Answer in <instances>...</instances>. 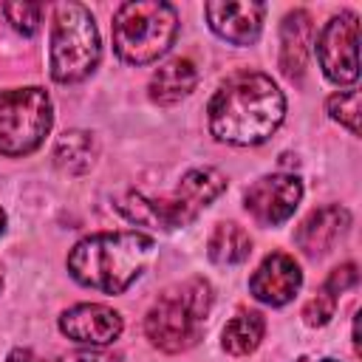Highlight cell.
Instances as JSON below:
<instances>
[{
    "mask_svg": "<svg viewBox=\"0 0 362 362\" xmlns=\"http://www.w3.org/2000/svg\"><path fill=\"white\" fill-rule=\"evenodd\" d=\"M351 229V212L339 204H325L314 212H308L300 226L294 229V243L308 257L328 255Z\"/></svg>",
    "mask_w": 362,
    "mask_h": 362,
    "instance_id": "cell-13",
    "label": "cell"
},
{
    "mask_svg": "<svg viewBox=\"0 0 362 362\" xmlns=\"http://www.w3.org/2000/svg\"><path fill=\"white\" fill-rule=\"evenodd\" d=\"M178 37V11L164 0H130L113 14V51L127 65H150Z\"/></svg>",
    "mask_w": 362,
    "mask_h": 362,
    "instance_id": "cell-5",
    "label": "cell"
},
{
    "mask_svg": "<svg viewBox=\"0 0 362 362\" xmlns=\"http://www.w3.org/2000/svg\"><path fill=\"white\" fill-rule=\"evenodd\" d=\"M303 201V181L291 173H272L260 175L243 192V209L260 226H280L286 223Z\"/></svg>",
    "mask_w": 362,
    "mask_h": 362,
    "instance_id": "cell-9",
    "label": "cell"
},
{
    "mask_svg": "<svg viewBox=\"0 0 362 362\" xmlns=\"http://www.w3.org/2000/svg\"><path fill=\"white\" fill-rule=\"evenodd\" d=\"M266 334V320L260 311H238L221 331V348L232 356H249Z\"/></svg>",
    "mask_w": 362,
    "mask_h": 362,
    "instance_id": "cell-18",
    "label": "cell"
},
{
    "mask_svg": "<svg viewBox=\"0 0 362 362\" xmlns=\"http://www.w3.org/2000/svg\"><path fill=\"white\" fill-rule=\"evenodd\" d=\"M195 85H198L195 62L187 57H175V59H167L164 65H158L153 71L147 93L156 105H175L184 96H189L195 90Z\"/></svg>",
    "mask_w": 362,
    "mask_h": 362,
    "instance_id": "cell-15",
    "label": "cell"
},
{
    "mask_svg": "<svg viewBox=\"0 0 362 362\" xmlns=\"http://www.w3.org/2000/svg\"><path fill=\"white\" fill-rule=\"evenodd\" d=\"M209 133L235 147H255L272 139L286 119V96L269 74L238 71L206 105Z\"/></svg>",
    "mask_w": 362,
    "mask_h": 362,
    "instance_id": "cell-1",
    "label": "cell"
},
{
    "mask_svg": "<svg viewBox=\"0 0 362 362\" xmlns=\"http://www.w3.org/2000/svg\"><path fill=\"white\" fill-rule=\"evenodd\" d=\"M54 124V105L45 88L0 90V156L23 158L34 153Z\"/></svg>",
    "mask_w": 362,
    "mask_h": 362,
    "instance_id": "cell-7",
    "label": "cell"
},
{
    "mask_svg": "<svg viewBox=\"0 0 362 362\" xmlns=\"http://www.w3.org/2000/svg\"><path fill=\"white\" fill-rule=\"evenodd\" d=\"M122 328V314L105 303H79L59 314V331L79 345H110L113 339H119Z\"/></svg>",
    "mask_w": 362,
    "mask_h": 362,
    "instance_id": "cell-10",
    "label": "cell"
},
{
    "mask_svg": "<svg viewBox=\"0 0 362 362\" xmlns=\"http://www.w3.org/2000/svg\"><path fill=\"white\" fill-rule=\"evenodd\" d=\"M322 362H339V359H322Z\"/></svg>",
    "mask_w": 362,
    "mask_h": 362,
    "instance_id": "cell-28",
    "label": "cell"
},
{
    "mask_svg": "<svg viewBox=\"0 0 362 362\" xmlns=\"http://www.w3.org/2000/svg\"><path fill=\"white\" fill-rule=\"evenodd\" d=\"M51 158L68 175L88 173L93 167V161H96V139H93V133H88V130H65L62 136H57Z\"/></svg>",
    "mask_w": 362,
    "mask_h": 362,
    "instance_id": "cell-16",
    "label": "cell"
},
{
    "mask_svg": "<svg viewBox=\"0 0 362 362\" xmlns=\"http://www.w3.org/2000/svg\"><path fill=\"white\" fill-rule=\"evenodd\" d=\"M6 232V212H3V206H0V235Z\"/></svg>",
    "mask_w": 362,
    "mask_h": 362,
    "instance_id": "cell-25",
    "label": "cell"
},
{
    "mask_svg": "<svg viewBox=\"0 0 362 362\" xmlns=\"http://www.w3.org/2000/svg\"><path fill=\"white\" fill-rule=\"evenodd\" d=\"M3 14L11 23V28L23 37L37 34L42 23V6L40 3H3Z\"/></svg>",
    "mask_w": 362,
    "mask_h": 362,
    "instance_id": "cell-20",
    "label": "cell"
},
{
    "mask_svg": "<svg viewBox=\"0 0 362 362\" xmlns=\"http://www.w3.org/2000/svg\"><path fill=\"white\" fill-rule=\"evenodd\" d=\"M204 17L209 28L232 42V45H252L263 31L266 6L263 3H235V0H209L204 3Z\"/></svg>",
    "mask_w": 362,
    "mask_h": 362,
    "instance_id": "cell-12",
    "label": "cell"
},
{
    "mask_svg": "<svg viewBox=\"0 0 362 362\" xmlns=\"http://www.w3.org/2000/svg\"><path fill=\"white\" fill-rule=\"evenodd\" d=\"M303 286L300 263L286 252H272L260 260V266L249 277V291L257 303L280 308L294 300V294Z\"/></svg>",
    "mask_w": 362,
    "mask_h": 362,
    "instance_id": "cell-11",
    "label": "cell"
},
{
    "mask_svg": "<svg viewBox=\"0 0 362 362\" xmlns=\"http://www.w3.org/2000/svg\"><path fill=\"white\" fill-rule=\"evenodd\" d=\"M223 192H226V175L221 170L192 167L178 178V184L170 195L150 198V195L133 189L116 201V209L133 223L173 232V229L192 223Z\"/></svg>",
    "mask_w": 362,
    "mask_h": 362,
    "instance_id": "cell-3",
    "label": "cell"
},
{
    "mask_svg": "<svg viewBox=\"0 0 362 362\" xmlns=\"http://www.w3.org/2000/svg\"><path fill=\"white\" fill-rule=\"evenodd\" d=\"M6 362H45V359H40L31 348H14L11 354H8V359Z\"/></svg>",
    "mask_w": 362,
    "mask_h": 362,
    "instance_id": "cell-24",
    "label": "cell"
},
{
    "mask_svg": "<svg viewBox=\"0 0 362 362\" xmlns=\"http://www.w3.org/2000/svg\"><path fill=\"white\" fill-rule=\"evenodd\" d=\"M334 311H337V294H331L325 286H320V291L303 305V320L311 328H322L331 322Z\"/></svg>",
    "mask_w": 362,
    "mask_h": 362,
    "instance_id": "cell-21",
    "label": "cell"
},
{
    "mask_svg": "<svg viewBox=\"0 0 362 362\" xmlns=\"http://www.w3.org/2000/svg\"><path fill=\"white\" fill-rule=\"evenodd\" d=\"M294 362H308V359H305V356H300V359H294Z\"/></svg>",
    "mask_w": 362,
    "mask_h": 362,
    "instance_id": "cell-27",
    "label": "cell"
},
{
    "mask_svg": "<svg viewBox=\"0 0 362 362\" xmlns=\"http://www.w3.org/2000/svg\"><path fill=\"white\" fill-rule=\"evenodd\" d=\"M317 59L334 85H354L359 79V17L354 11L334 14L317 34Z\"/></svg>",
    "mask_w": 362,
    "mask_h": 362,
    "instance_id": "cell-8",
    "label": "cell"
},
{
    "mask_svg": "<svg viewBox=\"0 0 362 362\" xmlns=\"http://www.w3.org/2000/svg\"><path fill=\"white\" fill-rule=\"evenodd\" d=\"M0 288H3V266H0Z\"/></svg>",
    "mask_w": 362,
    "mask_h": 362,
    "instance_id": "cell-26",
    "label": "cell"
},
{
    "mask_svg": "<svg viewBox=\"0 0 362 362\" xmlns=\"http://www.w3.org/2000/svg\"><path fill=\"white\" fill-rule=\"evenodd\" d=\"M206 255L218 266H238L252 255V238L240 223L221 221V223H215V229L206 240Z\"/></svg>",
    "mask_w": 362,
    "mask_h": 362,
    "instance_id": "cell-17",
    "label": "cell"
},
{
    "mask_svg": "<svg viewBox=\"0 0 362 362\" xmlns=\"http://www.w3.org/2000/svg\"><path fill=\"white\" fill-rule=\"evenodd\" d=\"M99 59H102V42L90 8L82 3L54 6L51 51H48L51 79L59 85L82 82L96 71Z\"/></svg>",
    "mask_w": 362,
    "mask_h": 362,
    "instance_id": "cell-6",
    "label": "cell"
},
{
    "mask_svg": "<svg viewBox=\"0 0 362 362\" xmlns=\"http://www.w3.org/2000/svg\"><path fill=\"white\" fill-rule=\"evenodd\" d=\"M57 362H122V354H116V351H102V348H88V351L62 354Z\"/></svg>",
    "mask_w": 362,
    "mask_h": 362,
    "instance_id": "cell-23",
    "label": "cell"
},
{
    "mask_svg": "<svg viewBox=\"0 0 362 362\" xmlns=\"http://www.w3.org/2000/svg\"><path fill=\"white\" fill-rule=\"evenodd\" d=\"M325 110L334 122L351 130V136H359V90H339L328 96Z\"/></svg>",
    "mask_w": 362,
    "mask_h": 362,
    "instance_id": "cell-19",
    "label": "cell"
},
{
    "mask_svg": "<svg viewBox=\"0 0 362 362\" xmlns=\"http://www.w3.org/2000/svg\"><path fill=\"white\" fill-rule=\"evenodd\" d=\"M153 255L156 240L144 232H99L68 252V272L85 288L122 294L141 277Z\"/></svg>",
    "mask_w": 362,
    "mask_h": 362,
    "instance_id": "cell-2",
    "label": "cell"
},
{
    "mask_svg": "<svg viewBox=\"0 0 362 362\" xmlns=\"http://www.w3.org/2000/svg\"><path fill=\"white\" fill-rule=\"evenodd\" d=\"M215 294L209 280L189 277L164 288L144 314V337L164 354H181L201 342Z\"/></svg>",
    "mask_w": 362,
    "mask_h": 362,
    "instance_id": "cell-4",
    "label": "cell"
},
{
    "mask_svg": "<svg viewBox=\"0 0 362 362\" xmlns=\"http://www.w3.org/2000/svg\"><path fill=\"white\" fill-rule=\"evenodd\" d=\"M311 14L305 8H294L280 23V71L288 79H300L308 62V45H311Z\"/></svg>",
    "mask_w": 362,
    "mask_h": 362,
    "instance_id": "cell-14",
    "label": "cell"
},
{
    "mask_svg": "<svg viewBox=\"0 0 362 362\" xmlns=\"http://www.w3.org/2000/svg\"><path fill=\"white\" fill-rule=\"evenodd\" d=\"M356 280H359V272H356V263H342V266H337L331 274H328V280L322 283L331 294H342V291H348V288H354L356 286Z\"/></svg>",
    "mask_w": 362,
    "mask_h": 362,
    "instance_id": "cell-22",
    "label": "cell"
}]
</instances>
